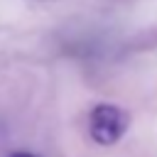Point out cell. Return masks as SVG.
Returning <instances> with one entry per match:
<instances>
[{
  "label": "cell",
  "mask_w": 157,
  "mask_h": 157,
  "mask_svg": "<svg viewBox=\"0 0 157 157\" xmlns=\"http://www.w3.org/2000/svg\"><path fill=\"white\" fill-rule=\"evenodd\" d=\"M130 125V118L123 108L113 105V103H101L91 110V118H88V130H91V137L98 142V145H113L118 142L125 130Z\"/></svg>",
  "instance_id": "obj_1"
},
{
  "label": "cell",
  "mask_w": 157,
  "mask_h": 157,
  "mask_svg": "<svg viewBox=\"0 0 157 157\" xmlns=\"http://www.w3.org/2000/svg\"><path fill=\"white\" fill-rule=\"evenodd\" d=\"M10 157H37V155H32V152H25V150H17V152H12Z\"/></svg>",
  "instance_id": "obj_2"
}]
</instances>
